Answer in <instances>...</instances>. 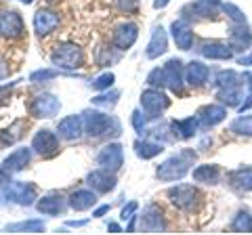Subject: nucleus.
<instances>
[{
	"instance_id": "9b49d317",
	"label": "nucleus",
	"mask_w": 252,
	"mask_h": 235,
	"mask_svg": "<svg viewBox=\"0 0 252 235\" xmlns=\"http://www.w3.org/2000/svg\"><path fill=\"white\" fill-rule=\"evenodd\" d=\"M200 53L206 59H212V61H229L233 57V49H231V46L223 44V42H217V40L202 42L200 44Z\"/></svg>"
},
{
	"instance_id": "a18cd8bd",
	"label": "nucleus",
	"mask_w": 252,
	"mask_h": 235,
	"mask_svg": "<svg viewBox=\"0 0 252 235\" xmlns=\"http://www.w3.org/2000/svg\"><path fill=\"white\" fill-rule=\"evenodd\" d=\"M6 74H9V65H6L2 59H0V78H4Z\"/></svg>"
},
{
	"instance_id": "ea45409f",
	"label": "nucleus",
	"mask_w": 252,
	"mask_h": 235,
	"mask_svg": "<svg viewBox=\"0 0 252 235\" xmlns=\"http://www.w3.org/2000/svg\"><path fill=\"white\" fill-rule=\"evenodd\" d=\"M132 126H135V130L139 132V135H143V128H145V118L141 116V112H135V114H132Z\"/></svg>"
},
{
	"instance_id": "f3484780",
	"label": "nucleus",
	"mask_w": 252,
	"mask_h": 235,
	"mask_svg": "<svg viewBox=\"0 0 252 235\" xmlns=\"http://www.w3.org/2000/svg\"><path fill=\"white\" fill-rule=\"evenodd\" d=\"M57 26H59V15H57V13H53V11H42V9L36 13V17H34V28H36V32L40 34V36L51 34Z\"/></svg>"
},
{
	"instance_id": "412c9836",
	"label": "nucleus",
	"mask_w": 252,
	"mask_h": 235,
	"mask_svg": "<svg viewBox=\"0 0 252 235\" xmlns=\"http://www.w3.org/2000/svg\"><path fill=\"white\" fill-rule=\"evenodd\" d=\"M193 181L206 183V185H217L220 181V168L217 164H204L193 170Z\"/></svg>"
},
{
	"instance_id": "a211bd4d",
	"label": "nucleus",
	"mask_w": 252,
	"mask_h": 235,
	"mask_svg": "<svg viewBox=\"0 0 252 235\" xmlns=\"http://www.w3.org/2000/svg\"><path fill=\"white\" fill-rule=\"evenodd\" d=\"M137 36H139V32H137V26H135V23H124V26H120V28L116 29V34H114V44H116L120 51H124V49H128V46L135 44Z\"/></svg>"
},
{
	"instance_id": "bb28decb",
	"label": "nucleus",
	"mask_w": 252,
	"mask_h": 235,
	"mask_svg": "<svg viewBox=\"0 0 252 235\" xmlns=\"http://www.w3.org/2000/svg\"><path fill=\"white\" fill-rule=\"evenodd\" d=\"M89 185L94 187L97 191H109L114 189V176H109L107 170H97L89 176Z\"/></svg>"
},
{
	"instance_id": "4c0bfd02",
	"label": "nucleus",
	"mask_w": 252,
	"mask_h": 235,
	"mask_svg": "<svg viewBox=\"0 0 252 235\" xmlns=\"http://www.w3.org/2000/svg\"><path fill=\"white\" fill-rule=\"evenodd\" d=\"M114 84V74H103V76H99L97 80L93 82V86L97 90H105V88H109V86Z\"/></svg>"
},
{
	"instance_id": "c756f323",
	"label": "nucleus",
	"mask_w": 252,
	"mask_h": 235,
	"mask_svg": "<svg viewBox=\"0 0 252 235\" xmlns=\"http://www.w3.org/2000/svg\"><path fill=\"white\" fill-rule=\"evenodd\" d=\"M231 132L240 137H252V114H242L231 122Z\"/></svg>"
},
{
	"instance_id": "dca6fc26",
	"label": "nucleus",
	"mask_w": 252,
	"mask_h": 235,
	"mask_svg": "<svg viewBox=\"0 0 252 235\" xmlns=\"http://www.w3.org/2000/svg\"><path fill=\"white\" fill-rule=\"evenodd\" d=\"M99 166H103V170H118L122 166V147L120 145H107L103 151L99 153Z\"/></svg>"
},
{
	"instance_id": "b1692460",
	"label": "nucleus",
	"mask_w": 252,
	"mask_h": 235,
	"mask_svg": "<svg viewBox=\"0 0 252 235\" xmlns=\"http://www.w3.org/2000/svg\"><path fill=\"white\" fill-rule=\"evenodd\" d=\"M9 195L21 204H30L36 195V187L30 185V183H15L9 187Z\"/></svg>"
},
{
	"instance_id": "1a4fd4ad",
	"label": "nucleus",
	"mask_w": 252,
	"mask_h": 235,
	"mask_svg": "<svg viewBox=\"0 0 252 235\" xmlns=\"http://www.w3.org/2000/svg\"><path fill=\"white\" fill-rule=\"evenodd\" d=\"M0 34L6 38H19L23 34V19L19 17V13L6 11L0 15Z\"/></svg>"
},
{
	"instance_id": "0eeeda50",
	"label": "nucleus",
	"mask_w": 252,
	"mask_h": 235,
	"mask_svg": "<svg viewBox=\"0 0 252 235\" xmlns=\"http://www.w3.org/2000/svg\"><path fill=\"white\" fill-rule=\"evenodd\" d=\"M170 34L181 51H189L193 46V29L187 23V19H177L170 26Z\"/></svg>"
},
{
	"instance_id": "6ab92c4d",
	"label": "nucleus",
	"mask_w": 252,
	"mask_h": 235,
	"mask_svg": "<svg viewBox=\"0 0 252 235\" xmlns=\"http://www.w3.org/2000/svg\"><path fill=\"white\" fill-rule=\"evenodd\" d=\"M166 49H168L166 32H164L162 28H154L152 40H149V44H147V57L149 59H156V57H160V55L166 53Z\"/></svg>"
},
{
	"instance_id": "c9c22d12",
	"label": "nucleus",
	"mask_w": 252,
	"mask_h": 235,
	"mask_svg": "<svg viewBox=\"0 0 252 235\" xmlns=\"http://www.w3.org/2000/svg\"><path fill=\"white\" fill-rule=\"evenodd\" d=\"M147 82H149V86H154V88H158V86H166V80H164V69H160V67L152 69L149 76H147Z\"/></svg>"
},
{
	"instance_id": "423d86ee",
	"label": "nucleus",
	"mask_w": 252,
	"mask_h": 235,
	"mask_svg": "<svg viewBox=\"0 0 252 235\" xmlns=\"http://www.w3.org/2000/svg\"><path fill=\"white\" fill-rule=\"evenodd\" d=\"M164 69V80H166V86L172 92H181L183 90V80H185V69L183 63L179 59H170L166 65L162 67Z\"/></svg>"
},
{
	"instance_id": "e433bc0d",
	"label": "nucleus",
	"mask_w": 252,
	"mask_h": 235,
	"mask_svg": "<svg viewBox=\"0 0 252 235\" xmlns=\"http://www.w3.org/2000/svg\"><path fill=\"white\" fill-rule=\"evenodd\" d=\"M40 229H42L40 221H28V223H17L9 227V231H40Z\"/></svg>"
},
{
	"instance_id": "6e6552de",
	"label": "nucleus",
	"mask_w": 252,
	"mask_h": 235,
	"mask_svg": "<svg viewBox=\"0 0 252 235\" xmlns=\"http://www.w3.org/2000/svg\"><path fill=\"white\" fill-rule=\"evenodd\" d=\"M30 112L36 118H51V116H55L59 112V101L53 95H40V97H36L34 101H32Z\"/></svg>"
},
{
	"instance_id": "72a5a7b5",
	"label": "nucleus",
	"mask_w": 252,
	"mask_h": 235,
	"mask_svg": "<svg viewBox=\"0 0 252 235\" xmlns=\"http://www.w3.org/2000/svg\"><path fill=\"white\" fill-rule=\"evenodd\" d=\"M61 200L59 198H44L38 202V210L42 214H59L61 212Z\"/></svg>"
},
{
	"instance_id": "cd10ccee",
	"label": "nucleus",
	"mask_w": 252,
	"mask_h": 235,
	"mask_svg": "<svg viewBox=\"0 0 252 235\" xmlns=\"http://www.w3.org/2000/svg\"><path fill=\"white\" fill-rule=\"evenodd\" d=\"M242 80L244 78L238 72L223 69V72H219V76H217V86L219 88H238V86H242Z\"/></svg>"
},
{
	"instance_id": "f03ea898",
	"label": "nucleus",
	"mask_w": 252,
	"mask_h": 235,
	"mask_svg": "<svg viewBox=\"0 0 252 235\" xmlns=\"http://www.w3.org/2000/svg\"><path fill=\"white\" fill-rule=\"evenodd\" d=\"M168 198L177 208L191 212L202 195L193 185H177V187H172V189H168Z\"/></svg>"
},
{
	"instance_id": "7c9ffc66",
	"label": "nucleus",
	"mask_w": 252,
	"mask_h": 235,
	"mask_svg": "<svg viewBox=\"0 0 252 235\" xmlns=\"http://www.w3.org/2000/svg\"><path fill=\"white\" fill-rule=\"evenodd\" d=\"M28 162H30V151L28 149H17L4 160V168L6 170H21Z\"/></svg>"
},
{
	"instance_id": "8fccbe9b",
	"label": "nucleus",
	"mask_w": 252,
	"mask_h": 235,
	"mask_svg": "<svg viewBox=\"0 0 252 235\" xmlns=\"http://www.w3.org/2000/svg\"><path fill=\"white\" fill-rule=\"evenodd\" d=\"M109 231H116L118 233V231H120V227H118L116 223H109Z\"/></svg>"
},
{
	"instance_id": "5701e85b",
	"label": "nucleus",
	"mask_w": 252,
	"mask_h": 235,
	"mask_svg": "<svg viewBox=\"0 0 252 235\" xmlns=\"http://www.w3.org/2000/svg\"><path fill=\"white\" fill-rule=\"evenodd\" d=\"M59 132L65 139H78L82 132V120L78 116H67L59 122Z\"/></svg>"
},
{
	"instance_id": "c03bdc74",
	"label": "nucleus",
	"mask_w": 252,
	"mask_h": 235,
	"mask_svg": "<svg viewBox=\"0 0 252 235\" xmlns=\"http://www.w3.org/2000/svg\"><path fill=\"white\" fill-rule=\"evenodd\" d=\"M4 183H11V181H9V175H6V168H0V185Z\"/></svg>"
},
{
	"instance_id": "9d476101",
	"label": "nucleus",
	"mask_w": 252,
	"mask_h": 235,
	"mask_svg": "<svg viewBox=\"0 0 252 235\" xmlns=\"http://www.w3.org/2000/svg\"><path fill=\"white\" fill-rule=\"evenodd\" d=\"M229 46L233 51H248L252 46V29L246 23H235L229 32Z\"/></svg>"
},
{
	"instance_id": "f8f14e48",
	"label": "nucleus",
	"mask_w": 252,
	"mask_h": 235,
	"mask_svg": "<svg viewBox=\"0 0 252 235\" xmlns=\"http://www.w3.org/2000/svg\"><path fill=\"white\" fill-rule=\"evenodd\" d=\"M57 137L53 135L51 130H40L38 135L34 137V141H32V147L40 153V155H53V153H57Z\"/></svg>"
},
{
	"instance_id": "393cba45",
	"label": "nucleus",
	"mask_w": 252,
	"mask_h": 235,
	"mask_svg": "<svg viewBox=\"0 0 252 235\" xmlns=\"http://www.w3.org/2000/svg\"><path fill=\"white\" fill-rule=\"evenodd\" d=\"M198 118H185V120H179V122H172V128H175V137L179 139H189L195 135L198 130Z\"/></svg>"
},
{
	"instance_id": "a19ab883",
	"label": "nucleus",
	"mask_w": 252,
	"mask_h": 235,
	"mask_svg": "<svg viewBox=\"0 0 252 235\" xmlns=\"http://www.w3.org/2000/svg\"><path fill=\"white\" fill-rule=\"evenodd\" d=\"M135 210H137V202H130V204H128V208H124V210H122V221H128V218H132L130 214L135 212Z\"/></svg>"
},
{
	"instance_id": "20e7f679",
	"label": "nucleus",
	"mask_w": 252,
	"mask_h": 235,
	"mask_svg": "<svg viewBox=\"0 0 252 235\" xmlns=\"http://www.w3.org/2000/svg\"><path fill=\"white\" fill-rule=\"evenodd\" d=\"M53 63L59 65V67H65V69L80 67V63H82V51L78 49L76 44H61L53 53Z\"/></svg>"
},
{
	"instance_id": "7ed1b4c3",
	"label": "nucleus",
	"mask_w": 252,
	"mask_h": 235,
	"mask_svg": "<svg viewBox=\"0 0 252 235\" xmlns=\"http://www.w3.org/2000/svg\"><path fill=\"white\" fill-rule=\"evenodd\" d=\"M220 0H195V2L183 6V19H208L215 17L220 9Z\"/></svg>"
},
{
	"instance_id": "39448f33",
	"label": "nucleus",
	"mask_w": 252,
	"mask_h": 235,
	"mask_svg": "<svg viewBox=\"0 0 252 235\" xmlns=\"http://www.w3.org/2000/svg\"><path fill=\"white\" fill-rule=\"evenodd\" d=\"M168 97L164 95V92H160L158 88H149V90H145L143 95H141V105H143V109H145V114H149L152 118H158L160 116L164 109L168 107Z\"/></svg>"
},
{
	"instance_id": "49530a36",
	"label": "nucleus",
	"mask_w": 252,
	"mask_h": 235,
	"mask_svg": "<svg viewBox=\"0 0 252 235\" xmlns=\"http://www.w3.org/2000/svg\"><path fill=\"white\" fill-rule=\"evenodd\" d=\"M6 95H9V86H2L0 88V103H4V99H9Z\"/></svg>"
},
{
	"instance_id": "4be33fe9",
	"label": "nucleus",
	"mask_w": 252,
	"mask_h": 235,
	"mask_svg": "<svg viewBox=\"0 0 252 235\" xmlns=\"http://www.w3.org/2000/svg\"><path fill=\"white\" fill-rule=\"evenodd\" d=\"M141 223H143L145 231H160V229H164V218H162L160 208L158 206H147L145 212H143V218H141Z\"/></svg>"
},
{
	"instance_id": "ddd939ff",
	"label": "nucleus",
	"mask_w": 252,
	"mask_h": 235,
	"mask_svg": "<svg viewBox=\"0 0 252 235\" xmlns=\"http://www.w3.org/2000/svg\"><path fill=\"white\" fill-rule=\"evenodd\" d=\"M225 116H227L225 105L212 103V105H204L200 109V112H198V120H200V124H204V126H217V124H220L225 120Z\"/></svg>"
},
{
	"instance_id": "473e14b6",
	"label": "nucleus",
	"mask_w": 252,
	"mask_h": 235,
	"mask_svg": "<svg viewBox=\"0 0 252 235\" xmlns=\"http://www.w3.org/2000/svg\"><path fill=\"white\" fill-rule=\"evenodd\" d=\"M217 99L220 101V103H225L227 107H231V105H238L240 101H242L240 86H238V88H220V90L217 92Z\"/></svg>"
},
{
	"instance_id": "de8ad7c7",
	"label": "nucleus",
	"mask_w": 252,
	"mask_h": 235,
	"mask_svg": "<svg viewBox=\"0 0 252 235\" xmlns=\"http://www.w3.org/2000/svg\"><path fill=\"white\" fill-rule=\"evenodd\" d=\"M170 2V0H156L154 2V9H164V6H166Z\"/></svg>"
},
{
	"instance_id": "58836bf2",
	"label": "nucleus",
	"mask_w": 252,
	"mask_h": 235,
	"mask_svg": "<svg viewBox=\"0 0 252 235\" xmlns=\"http://www.w3.org/2000/svg\"><path fill=\"white\" fill-rule=\"evenodd\" d=\"M55 76H57V72H55V69H44V72L40 69V72H34V74H32L30 80H32V82H38V80H49V78H55Z\"/></svg>"
},
{
	"instance_id": "a878e982",
	"label": "nucleus",
	"mask_w": 252,
	"mask_h": 235,
	"mask_svg": "<svg viewBox=\"0 0 252 235\" xmlns=\"http://www.w3.org/2000/svg\"><path fill=\"white\" fill-rule=\"evenodd\" d=\"M94 202H97V195H94L93 191L80 189V191H76L72 195V200H69V206H72L74 210H86V208H91Z\"/></svg>"
},
{
	"instance_id": "2f4dec72",
	"label": "nucleus",
	"mask_w": 252,
	"mask_h": 235,
	"mask_svg": "<svg viewBox=\"0 0 252 235\" xmlns=\"http://www.w3.org/2000/svg\"><path fill=\"white\" fill-rule=\"evenodd\" d=\"M135 151H137L139 158L152 160V158H156L158 153H162V145H158V143H147V141H137V143H135Z\"/></svg>"
},
{
	"instance_id": "79ce46f5",
	"label": "nucleus",
	"mask_w": 252,
	"mask_h": 235,
	"mask_svg": "<svg viewBox=\"0 0 252 235\" xmlns=\"http://www.w3.org/2000/svg\"><path fill=\"white\" fill-rule=\"evenodd\" d=\"M242 78H244V84H246V88H248V92H250V95H252V74H250V72H246V74H244Z\"/></svg>"
},
{
	"instance_id": "2eb2a0df",
	"label": "nucleus",
	"mask_w": 252,
	"mask_h": 235,
	"mask_svg": "<svg viewBox=\"0 0 252 235\" xmlns=\"http://www.w3.org/2000/svg\"><path fill=\"white\" fill-rule=\"evenodd\" d=\"M227 181L233 187L235 191H252V166H244L238 168L227 175Z\"/></svg>"
},
{
	"instance_id": "3c124183",
	"label": "nucleus",
	"mask_w": 252,
	"mask_h": 235,
	"mask_svg": "<svg viewBox=\"0 0 252 235\" xmlns=\"http://www.w3.org/2000/svg\"><path fill=\"white\" fill-rule=\"evenodd\" d=\"M23 2H32V0H23Z\"/></svg>"
},
{
	"instance_id": "aec40b11",
	"label": "nucleus",
	"mask_w": 252,
	"mask_h": 235,
	"mask_svg": "<svg viewBox=\"0 0 252 235\" xmlns=\"http://www.w3.org/2000/svg\"><path fill=\"white\" fill-rule=\"evenodd\" d=\"M208 76H210V67L204 65L202 61H191L185 69V78L191 86H202L208 80Z\"/></svg>"
},
{
	"instance_id": "09e8293b",
	"label": "nucleus",
	"mask_w": 252,
	"mask_h": 235,
	"mask_svg": "<svg viewBox=\"0 0 252 235\" xmlns=\"http://www.w3.org/2000/svg\"><path fill=\"white\" fill-rule=\"evenodd\" d=\"M107 210H109V206H101V208L97 210V212H94V216H101V214H105Z\"/></svg>"
},
{
	"instance_id": "f257e3e1",
	"label": "nucleus",
	"mask_w": 252,
	"mask_h": 235,
	"mask_svg": "<svg viewBox=\"0 0 252 235\" xmlns=\"http://www.w3.org/2000/svg\"><path fill=\"white\" fill-rule=\"evenodd\" d=\"M195 162V151L193 149H183L177 155H170V158L158 166V178L162 181H181L187 172L189 166Z\"/></svg>"
},
{
	"instance_id": "f704fd0d",
	"label": "nucleus",
	"mask_w": 252,
	"mask_h": 235,
	"mask_svg": "<svg viewBox=\"0 0 252 235\" xmlns=\"http://www.w3.org/2000/svg\"><path fill=\"white\" fill-rule=\"evenodd\" d=\"M220 9L227 13V17H229L233 23H246V13H244L240 6H235L233 2H223Z\"/></svg>"
},
{
	"instance_id": "4468645a",
	"label": "nucleus",
	"mask_w": 252,
	"mask_h": 235,
	"mask_svg": "<svg viewBox=\"0 0 252 235\" xmlns=\"http://www.w3.org/2000/svg\"><path fill=\"white\" fill-rule=\"evenodd\" d=\"M109 124H112V118H107V116L99 114V112H93V114L84 116V128L91 137H99V135H103V132H107Z\"/></svg>"
},
{
	"instance_id": "37998d69",
	"label": "nucleus",
	"mask_w": 252,
	"mask_h": 235,
	"mask_svg": "<svg viewBox=\"0 0 252 235\" xmlns=\"http://www.w3.org/2000/svg\"><path fill=\"white\" fill-rule=\"evenodd\" d=\"M238 63L244 65V67H250V65H252V53L246 55V57H240V59H238Z\"/></svg>"
},
{
	"instance_id": "c85d7f7f",
	"label": "nucleus",
	"mask_w": 252,
	"mask_h": 235,
	"mask_svg": "<svg viewBox=\"0 0 252 235\" xmlns=\"http://www.w3.org/2000/svg\"><path fill=\"white\" fill-rule=\"evenodd\" d=\"M231 229L235 233H252V214H250L248 208H244L235 214L233 223H231Z\"/></svg>"
}]
</instances>
